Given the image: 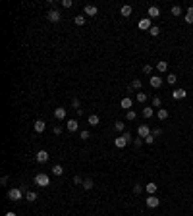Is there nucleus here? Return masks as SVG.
<instances>
[{
	"label": "nucleus",
	"mask_w": 193,
	"mask_h": 216,
	"mask_svg": "<svg viewBox=\"0 0 193 216\" xmlns=\"http://www.w3.org/2000/svg\"><path fill=\"white\" fill-rule=\"evenodd\" d=\"M33 181H35V185L37 187H48L50 185V178H48V174H37L35 178H33Z\"/></svg>",
	"instance_id": "f257e3e1"
},
{
	"label": "nucleus",
	"mask_w": 193,
	"mask_h": 216,
	"mask_svg": "<svg viewBox=\"0 0 193 216\" xmlns=\"http://www.w3.org/2000/svg\"><path fill=\"white\" fill-rule=\"evenodd\" d=\"M23 197H25V191L19 189V187H12V189L8 191V199L10 201H21Z\"/></svg>",
	"instance_id": "f03ea898"
},
{
	"label": "nucleus",
	"mask_w": 193,
	"mask_h": 216,
	"mask_svg": "<svg viewBox=\"0 0 193 216\" xmlns=\"http://www.w3.org/2000/svg\"><path fill=\"white\" fill-rule=\"evenodd\" d=\"M145 204H147L149 208H156L158 204H160V199H158L156 195H149V197L145 199Z\"/></svg>",
	"instance_id": "7ed1b4c3"
},
{
	"label": "nucleus",
	"mask_w": 193,
	"mask_h": 216,
	"mask_svg": "<svg viewBox=\"0 0 193 216\" xmlns=\"http://www.w3.org/2000/svg\"><path fill=\"white\" fill-rule=\"evenodd\" d=\"M147 18H149V19L160 18V8H158V6H149V10H147Z\"/></svg>",
	"instance_id": "20e7f679"
},
{
	"label": "nucleus",
	"mask_w": 193,
	"mask_h": 216,
	"mask_svg": "<svg viewBox=\"0 0 193 216\" xmlns=\"http://www.w3.org/2000/svg\"><path fill=\"white\" fill-rule=\"evenodd\" d=\"M47 18H48V21H52V23H58V21L62 19V14L58 12V10H48Z\"/></svg>",
	"instance_id": "39448f33"
},
{
	"label": "nucleus",
	"mask_w": 193,
	"mask_h": 216,
	"mask_svg": "<svg viewBox=\"0 0 193 216\" xmlns=\"http://www.w3.org/2000/svg\"><path fill=\"white\" fill-rule=\"evenodd\" d=\"M83 12H85V16H89V18H95V16L99 14V8H97L95 4H87V6L83 8Z\"/></svg>",
	"instance_id": "423d86ee"
},
{
	"label": "nucleus",
	"mask_w": 193,
	"mask_h": 216,
	"mask_svg": "<svg viewBox=\"0 0 193 216\" xmlns=\"http://www.w3.org/2000/svg\"><path fill=\"white\" fill-rule=\"evenodd\" d=\"M185 97H187V91L185 89H174L172 91V98L174 100H184Z\"/></svg>",
	"instance_id": "0eeeda50"
},
{
	"label": "nucleus",
	"mask_w": 193,
	"mask_h": 216,
	"mask_svg": "<svg viewBox=\"0 0 193 216\" xmlns=\"http://www.w3.org/2000/svg\"><path fill=\"white\" fill-rule=\"evenodd\" d=\"M149 83L153 89H160L162 87V77H158V75H151L149 77Z\"/></svg>",
	"instance_id": "6e6552de"
},
{
	"label": "nucleus",
	"mask_w": 193,
	"mask_h": 216,
	"mask_svg": "<svg viewBox=\"0 0 193 216\" xmlns=\"http://www.w3.org/2000/svg\"><path fill=\"white\" fill-rule=\"evenodd\" d=\"M137 135H139L141 139L149 137V135H151V128H149V126H145V123H143V126H139V128H137Z\"/></svg>",
	"instance_id": "1a4fd4ad"
},
{
	"label": "nucleus",
	"mask_w": 193,
	"mask_h": 216,
	"mask_svg": "<svg viewBox=\"0 0 193 216\" xmlns=\"http://www.w3.org/2000/svg\"><path fill=\"white\" fill-rule=\"evenodd\" d=\"M66 129L70 131V133L77 131V129H79V122H77V120H68V122H66Z\"/></svg>",
	"instance_id": "9d476101"
},
{
	"label": "nucleus",
	"mask_w": 193,
	"mask_h": 216,
	"mask_svg": "<svg viewBox=\"0 0 193 216\" xmlns=\"http://www.w3.org/2000/svg\"><path fill=\"white\" fill-rule=\"evenodd\" d=\"M48 158H50V154H48L47 151H39V153H37V156H35V160H37L39 164H44V162L48 160Z\"/></svg>",
	"instance_id": "9b49d317"
},
{
	"label": "nucleus",
	"mask_w": 193,
	"mask_h": 216,
	"mask_svg": "<svg viewBox=\"0 0 193 216\" xmlns=\"http://www.w3.org/2000/svg\"><path fill=\"white\" fill-rule=\"evenodd\" d=\"M33 129H35L37 133H43L44 129H47V123H44L43 120H37L35 123H33Z\"/></svg>",
	"instance_id": "f8f14e48"
},
{
	"label": "nucleus",
	"mask_w": 193,
	"mask_h": 216,
	"mask_svg": "<svg viewBox=\"0 0 193 216\" xmlns=\"http://www.w3.org/2000/svg\"><path fill=\"white\" fill-rule=\"evenodd\" d=\"M114 145L118 147V149H124V147H126V145H128V139H126V137H124V135H118V137L114 139Z\"/></svg>",
	"instance_id": "ddd939ff"
},
{
	"label": "nucleus",
	"mask_w": 193,
	"mask_h": 216,
	"mask_svg": "<svg viewBox=\"0 0 193 216\" xmlns=\"http://www.w3.org/2000/svg\"><path fill=\"white\" fill-rule=\"evenodd\" d=\"M131 12H133V8H131L130 4H124V6L120 8V14H122L124 18H130V16H131Z\"/></svg>",
	"instance_id": "4468645a"
},
{
	"label": "nucleus",
	"mask_w": 193,
	"mask_h": 216,
	"mask_svg": "<svg viewBox=\"0 0 193 216\" xmlns=\"http://www.w3.org/2000/svg\"><path fill=\"white\" fill-rule=\"evenodd\" d=\"M153 25H151V19L149 18H143L141 21H139V29H143V31H149Z\"/></svg>",
	"instance_id": "2eb2a0df"
},
{
	"label": "nucleus",
	"mask_w": 193,
	"mask_h": 216,
	"mask_svg": "<svg viewBox=\"0 0 193 216\" xmlns=\"http://www.w3.org/2000/svg\"><path fill=\"white\" fill-rule=\"evenodd\" d=\"M120 106H122V108H126V110H130V108L133 106V100H131L130 97H124V98L120 100Z\"/></svg>",
	"instance_id": "dca6fc26"
},
{
	"label": "nucleus",
	"mask_w": 193,
	"mask_h": 216,
	"mask_svg": "<svg viewBox=\"0 0 193 216\" xmlns=\"http://www.w3.org/2000/svg\"><path fill=\"white\" fill-rule=\"evenodd\" d=\"M54 118H56V120H58V122H60V120H64V118H66V108H62V106H58V108H56V110H54Z\"/></svg>",
	"instance_id": "f3484780"
},
{
	"label": "nucleus",
	"mask_w": 193,
	"mask_h": 216,
	"mask_svg": "<svg viewBox=\"0 0 193 216\" xmlns=\"http://www.w3.org/2000/svg\"><path fill=\"white\" fill-rule=\"evenodd\" d=\"M168 116H170V112H168L166 108H158V112H156V118L160 120V122H164V120H166Z\"/></svg>",
	"instance_id": "a211bd4d"
},
{
	"label": "nucleus",
	"mask_w": 193,
	"mask_h": 216,
	"mask_svg": "<svg viewBox=\"0 0 193 216\" xmlns=\"http://www.w3.org/2000/svg\"><path fill=\"white\" fill-rule=\"evenodd\" d=\"M156 189H158V185H156V183H153V181H149V183L145 185V191L149 193V195H155V193H156Z\"/></svg>",
	"instance_id": "6ab92c4d"
},
{
	"label": "nucleus",
	"mask_w": 193,
	"mask_h": 216,
	"mask_svg": "<svg viewBox=\"0 0 193 216\" xmlns=\"http://www.w3.org/2000/svg\"><path fill=\"white\" fill-rule=\"evenodd\" d=\"M141 114H143V118H147V120H149V118H153V116H155V108L147 106V108H143V112H141Z\"/></svg>",
	"instance_id": "aec40b11"
},
{
	"label": "nucleus",
	"mask_w": 193,
	"mask_h": 216,
	"mask_svg": "<svg viewBox=\"0 0 193 216\" xmlns=\"http://www.w3.org/2000/svg\"><path fill=\"white\" fill-rule=\"evenodd\" d=\"M184 18H185V23H189V25L193 23V6H189V8H187V14H185Z\"/></svg>",
	"instance_id": "412c9836"
},
{
	"label": "nucleus",
	"mask_w": 193,
	"mask_h": 216,
	"mask_svg": "<svg viewBox=\"0 0 193 216\" xmlns=\"http://www.w3.org/2000/svg\"><path fill=\"white\" fill-rule=\"evenodd\" d=\"M99 123H100V118H99L97 114H91V116H89V126L95 128V126H99Z\"/></svg>",
	"instance_id": "4be33fe9"
},
{
	"label": "nucleus",
	"mask_w": 193,
	"mask_h": 216,
	"mask_svg": "<svg viewBox=\"0 0 193 216\" xmlns=\"http://www.w3.org/2000/svg\"><path fill=\"white\" fill-rule=\"evenodd\" d=\"M25 199H27L29 203H35V201H37V193H35V191H25Z\"/></svg>",
	"instance_id": "5701e85b"
},
{
	"label": "nucleus",
	"mask_w": 193,
	"mask_h": 216,
	"mask_svg": "<svg viewBox=\"0 0 193 216\" xmlns=\"http://www.w3.org/2000/svg\"><path fill=\"white\" fill-rule=\"evenodd\" d=\"M81 185H83V189H87V191L95 187V183H93V179H91V178H87V179H83V183H81Z\"/></svg>",
	"instance_id": "b1692460"
},
{
	"label": "nucleus",
	"mask_w": 193,
	"mask_h": 216,
	"mask_svg": "<svg viewBox=\"0 0 193 216\" xmlns=\"http://www.w3.org/2000/svg\"><path fill=\"white\" fill-rule=\"evenodd\" d=\"M52 174H54V176H62V174H64V168H62L60 164H54V166H52Z\"/></svg>",
	"instance_id": "393cba45"
},
{
	"label": "nucleus",
	"mask_w": 193,
	"mask_h": 216,
	"mask_svg": "<svg viewBox=\"0 0 193 216\" xmlns=\"http://www.w3.org/2000/svg\"><path fill=\"white\" fill-rule=\"evenodd\" d=\"M156 70L160 72V73H166V70H168V62H158V64H156Z\"/></svg>",
	"instance_id": "a878e982"
},
{
	"label": "nucleus",
	"mask_w": 193,
	"mask_h": 216,
	"mask_svg": "<svg viewBox=\"0 0 193 216\" xmlns=\"http://www.w3.org/2000/svg\"><path fill=\"white\" fill-rule=\"evenodd\" d=\"M74 23H75V25H79V27L85 25V16H75V18H74Z\"/></svg>",
	"instance_id": "bb28decb"
},
{
	"label": "nucleus",
	"mask_w": 193,
	"mask_h": 216,
	"mask_svg": "<svg viewBox=\"0 0 193 216\" xmlns=\"http://www.w3.org/2000/svg\"><path fill=\"white\" fill-rule=\"evenodd\" d=\"M166 81H168L170 85H174V83L178 81V75H176V73H168V75H166Z\"/></svg>",
	"instance_id": "cd10ccee"
},
{
	"label": "nucleus",
	"mask_w": 193,
	"mask_h": 216,
	"mask_svg": "<svg viewBox=\"0 0 193 216\" xmlns=\"http://www.w3.org/2000/svg\"><path fill=\"white\" fill-rule=\"evenodd\" d=\"M131 87H133L135 91H139V89L143 87V83H141V79H133V81H131Z\"/></svg>",
	"instance_id": "c85d7f7f"
},
{
	"label": "nucleus",
	"mask_w": 193,
	"mask_h": 216,
	"mask_svg": "<svg viewBox=\"0 0 193 216\" xmlns=\"http://www.w3.org/2000/svg\"><path fill=\"white\" fill-rule=\"evenodd\" d=\"M135 100L143 104V102H147V95H145V93H137V95H135Z\"/></svg>",
	"instance_id": "c756f323"
},
{
	"label": "nucleus",
	"mask_w": 193,
	"mask_h": 216,
	"mask_svg": "<svg viewBox=\"0 0 193 216\" xmlns=\"http://www.w3.org/2000/svg\"><path fill=\"white\" fill-rule=\"evenodd\" d=\"M114 129H116V131H124V129H126V123H124V122H120V120H118V122L114 123Z\"/></svg>",
	"instance_id": "7c9ffc66"
},
{
	"label": "nucleus",
	"mask_w": 193,
	"mask_h": 216,
	"mask_svg": "<svg viewBox=\"0 0 193 216\" xmlns=\"http://www.w3.org/2000/svg\"><path fill=\"white\" fill-rule=\"evenodd\" d=\"M149 33H151V37H156L158 33H160V27H158V25H153V27L149 29Z\"/></svg>",
	"instance_id": "2f4dec72"
},
{
	"label": "nucleus",
	"mask_w": 193,
	"mask_h": 216,
	"mask_svg": "<svg viewBox=\"0 0 193 216\" xmlns=\"http://www.w3.org/2000/svg\"><path fill=\"white\" fill-rule=\"evenodd\" d=\"M135 118H137V114H135L133 110H128V114H126V120H128V122H133Z\"/></svg>",
	"instance_id": "473e14b6"
},
{
	"label": "nucleus",
	"mask_w": 193,
	"mask_h": 216,
	"mask_svg": "<svg viewBox=\"0 0 193 216\" xmlns=\"http://www.w3.org/2000/svg\"><path fill=\"white\" fill-rule=\"evenodd\" d=\"M143 73L153 75V66H151V64H145V66H143Z\"/></svg>",
	"instance_id": "72a5a7b5"
},
{
	"label": "nucleus",
	"mask_w": 193,
	"mask_h": 216,
	"mask_svg": "<svg viewBox=\"0 0 193 216\" xmlns=\"http://www.w3.org/2000/svg\"><path fill=\"white\" fill-rule=\"evenodd\" d=\"M151 104H153L155 108H158V106H160V104H162V98H160V97H155V98L151 100Z\"/></svg>",
	"instance_id": "f704fd0d"
},
{
	"label": "nucleus",
	"mask_w": 193,
	"mask_h": 216,
	"mask_svg": "<svg viewBox=\"0 0 193 216\" xmlns=\"http://www.w3.org/2000/svg\"><path fill=\"white\" fill-rule=\"evenodd\" d=\"M72 108L81 110V102H79V98H72Z\"/></svg>",
	"instance_id": "c9c22d12"
},
{
	"label": "nucleus",
	"mask_w": 193,
	"mask_h": 216,
	"mask_svg": "<svg viewBox=\"0 0 193 216\" xmlns=\"http://www.w3.org/2000/svg\"><path fill=\"white\" fill-rule=\"evenodd\" d=\"M143 189H145V185H141V183H135V185H133V193H135V195H139Z\"/></svg>",
	"instance_id": "e433bc0d"
},
{
	"label": "nucleus",
	"mask_w": 193,
	"mask_h": 216,
	"mask_svg": "<svg viewBox=\"0 0 193 216\" xmlns=\"http://www.w3.org/2000/svg\"><path fill=\"white\" fill-rule=\"evenodd\" d=\"M172 16H181V8L180 6H172Z\"/></svg>",
	"instance_id": "4c0bfd02"
},
{
	"label": "nucleus",
	"mask_w": 193,
	"mask_h": 216,
	"mask_svg": "<svg viewBox=\"0 0 193 216\" xmlns=\"http://www.w3.org/2000/svg\"><path fill=\"white\" fill-rule=\"evenodd\" d=\"M151 133L155 135V137H160V135H162V128H155V129H153Z\"/></svg>",
	"instance_id": "58836bf2"
},
{
	"label": "nucleus",
	"mask_w": 193,
	"mask_h": 216,
	"mask_svg": "<svg viewBox=\"0 0 193 216\" xmlns=\"http://www.w3.org/2000/svg\"><path fill=\"white\" fill-rule=\"evenodd\" d=\"M143 141H145V143H147V145H153V143H155V135H153V133H151V135H149V137H145V139H143Z\"/></svg>",
	"instance_id": "ea45409f"
},
{
	"label": "nucleus",
	"mask_w": 193,
	"mask_h": 216,
	"mask_svg": "<svg viewBox=\"0 0 193 216\" xmlns=\"http://www.w3.org/2000/svg\"><path fill=\"white\" fill-rule=\"evenodd\" d=\"M79 137H81L83 141H87V139H89V131H87V129H83L81 133H79Z\"/></svg>",
	"instance_id": "a19ab883"
},
{
	"label": "nucleus",
	"mask_w": 193,
	"mask_h": 216,
	"mask_svg": "<svg viewBox=\"0 0 193 216\" xmlns=\"http://www.w3.org/2000/svg\"><path fill=\"white\" fill-rule=\"evenodd\" d=\"M143 143H145V141H143L141 137H139V139H133V145H135V149H139V147H141Z\"/></svg>",
	"instance_id": "79ce46f5"
},
{
	"label": "nucleus",
	"mask_w": 193,
	"mask_h": 216,
	"mask_svg": "<svg viewBox=\"0 0 193 216\" xmlns=\"http://www.w3.org/2000/svg\"><path fill=\"white\" fill-rule=\"evenodd\" d=\"M62 6H64V8H72L74 2H72V0H62Z\"/></svg>",
	"instance_id": "37998d69"
},
{
	"label": "nucleus",
	"mask_w": 193,
	"mask_h": 216,
	"mask_svg": "<svg viewBox=\"0 0 193 216\" xmlns=\"http://www.w3.org/2000/svg\"><path fill=\"white\" fill-rule=\"evenodd\" d=\"M122 135H124V137H126V139H128V143H130V141H133V135H131L130 131H124Z\"/></svg>",
	"instance_id": "c03bdc74"
},
{
	"label": "nucleus",
	"mask_w": 193,
	"mask_h": 216,
	"mask_svg": "<svg viewBox=\"0 0 193 216\" xmlns=\"http://www.w3.org/2000/svg\"><path fill=\"white\" fill-rule=\"evenodd\" d=\"M52 131H54V135H60V133H62V126H54Z\"/></svg>",
	"instance_id": "a18cd8bd"
},
{
	"label": "nucleus",
	"mask_w": 193,
	"mask_h": 216,
	"mask_svg": "<svg viewBox=\"0 0 193 216\" xmlns=\"http://www.w3.org/2000/svg\"><path fill=\"white\" fill-rule=\"evenodd\" d=\"M74 183H83V179H81V176H74Z\"/></svg>",
	"instance_id": "49530a36"
},
{
	"label": "nucleus",
	"mask_w": 193,
	"mask_h": 216,
	"mask_svg": "<svg viewBox=\"0 0 193 216\" xmlns=\"http://www.w3.org/2000/svg\"><path fill=\"white\" fill-rule=\"evenodd\" d=\"M0 183H2V185H6V183H8V176H2V179H0Z\"/></svg>",
	"instance_id": "de8ad7c7"
},
{
	"label": "nucleus",
	"mask_w": 193,
	"mask_h": 216,
	"mask_svg": "<svg viewBox=\"0 0 193 216\" xmlns=\"http://www.w3.org/2000/svg\"><path fill=\"white\" fill-rule=\"evenodd\" d=\"M4 216H18V214H16V212H12V210H10V212H6Z\"/></svg>",
	"instance_id": "09e8293b"
},
{
	"label": "nucleus",
	"mask_w": 193,
	"mask_h": 216,
	"mask_svg": "<svg viewBox=\"0 0 193 216\" xmlns=\"http://www.w3.org/2000/svg\"><path fill=\"white\" fill-rule=\"evenodd\" d=\"M191 98H193V93H191Z\"/></svg>",
	"instance_id": "8fccbe9b"
}]
</instances>
